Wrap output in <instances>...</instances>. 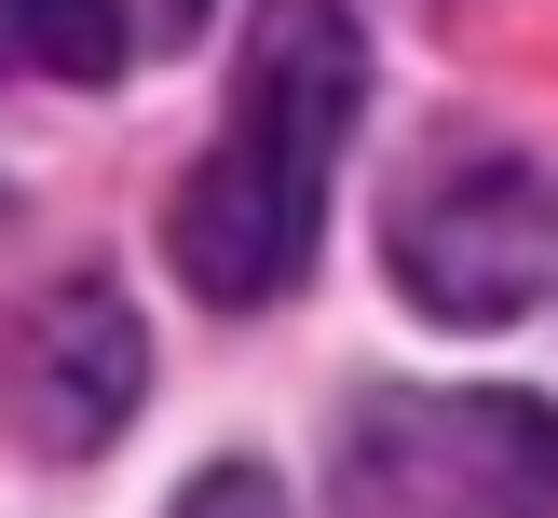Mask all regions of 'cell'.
<instances>
[{
	"instance_id": "cell-5",
	"label": "cell",
	"mask_w": 558,
	"mask_h": 518,
	"mask_svg": "<svg viewBox=\"0 0 558 518\" xmlns=\"http://www.w3.org/2000/svg\"><path fill=\"white\" fill-rule=\"evenodd\" d=\"M0 55L41 82H109L136 55V14L123 0H0Z\"/></svg>"
},
{
	"instance_id": "cell-1",
	"label": "cell",
	"mask_w": 558,
	"mask_h": 518,
	"mask_svg": "<svg viewBox=\"0 0 558 518\" xmlns=\"http://www.w3.org/2000/svg\"><path fill=\"white\" fill-rule=\"evenodd\" d=\"M354 96H368V41H354L341 0H272L245 27L232 123L163 191V260L205 314H259L314 273V218H327V178H341Z\"/></svg>"
},
{
	"instance_id": "cell-2",
	"label": "cell",
	"mask_w": 558,
	"mask_h": 518,
	"mask_svg": "<svg viewBox=\"0 0 558 518\" xmlns=\"http://www.w3.org/2000/svg\"><path fill=\"white\" fill-rule=\"evenodd\" d=\"M341 518H558V409L368 396L341 423Z\"/></svg>"
},
{
	"instance_id": "cell-3",
	"label": "cell",
	"mask_w": 558,
	"mask_h": 518,
	"mask_svg": "<svg viewBox=\"0 0 558 518\" xmlns=\"http://www.w3.org/2000/svg\"><path fill=\"white\" fill-rule=\"evenodd\" d=\"M381 260L436 327H505L558 273V178L505 136H450L381 218Z\"/></svg>"
},
{
	"instance_id": "cell-7",
	"label": "cell",
	"mask_w": 558,
	"mask_h": 518,
	"mask_svg": "<svg viewBox=\"0 0 558 518\" xmlns=\"http://www.w3.org/2000/svg\"><path fill=\"white\" fill-rule=\"evenodd\" d=\"M191 14H205V0H178V27H191Z\"/></svg>"
},
{
	"instance_id": "cell-4",
	"label": "cell",
	"mask_w": 558,
	"mask_h": 518,
	"mask_svg": "<svg viewBox=\"0 0 558 518\" xmlns=\"http://www.w3.org/2000/svg\"><path fill=\"white\" fill-rule=\"evenodd\" d=\"M136 382H150V341H136L123 287H41L0 341V396H14L27 450H109L136 423Z\"/></svg>"
},
{
	"instance_id": "cell-6",
	"label": "cell",
	"mask_w": 558,
	"mask_h": 518,
	"mask_svg": "<svg viewBox=\"0 0 558 518\" xmlns=\"http://www.w3.org/2000/svg\"><path fill=\"white\" fill-rule=\"evenodd\" d=\"M163 518H287V491H272L259 463H205V478H191Z\"/></svg>"
}]
</instances>
